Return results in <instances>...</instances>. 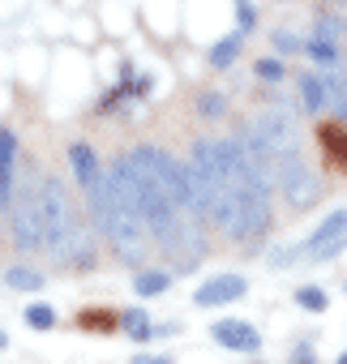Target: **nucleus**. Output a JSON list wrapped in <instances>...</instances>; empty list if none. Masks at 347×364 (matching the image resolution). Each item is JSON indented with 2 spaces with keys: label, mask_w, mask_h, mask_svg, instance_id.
<instances>
[{
  "label": "nucleus",
  "mask_w": 347,
  "mask_h": 364,
  "mask_svg": "<svg viewBox=\"0 0 347 364\" xmlns=\"http://www.w3.org/2000/svg\"><path fill=\"white\" fill-rule=\"evenodd\" d=\"M5 283H9L14 291H39V287H43V274L31 270V266H14V270L5 274Z\"/></svg>",
  "instance_id": "f8f14e48"
},
{
  "label": "nucleus",
  "mask_w": 347,
  "mask_h": 364,
  "mask_svg": "<svg viewBox=\"0 0 347 364\" xmlns=\"http://www.w3.org/2000/svg\"><path fill=\"white\" fill-rule=\"evenodd\" d=\"M26 326H35V330H52V326H56V313H52L48 304H31V309H26Z\"/></svg>",
  "instance_id": "f3484780"
},
{
  "label": "nucleus",
  "mask_w": 347,
  "mask_h": 364,
  "mask_svg": "<svg viewBox=\"0 0 347 364\" xmlns=\"http://www.w3.org/2000/svg\"><path fill=\"white\" fill-rule=\"evenodd\" d=\"M274 180H279L283 198H287L296 210H309V206H317V198H321V180H317V171H313L300 154H287V159L279 163Z\"/></svg>",
  "instance_id": "20e7f679"
},
{
  "label": "nucleus",
  "mask_w": 347,
  "mask_h": 364,
  "mask_svg": "<svg viewBox=\"0 0 347 364\" xmlns=\"http://www.w3.org/2000/svg\"><path fill=\"white\" fill-rule=\"evenodd\" d=\"M347 249V210H334L330 219L317 223V232L304 240V257L309 262H330Z\"/></svg>",
  "instance_id": "39448f33"
},
{
  "label": "nucleus",
  "mask_w": 347,
  "mask_h": 364,
  "mask_svg": "<svg viewBox=\"0 0 347 364\" xmlns=\"http://www.w3.org/2000/svg\"><path fill=\"white\" fill-rule=\"evenodd\" d=\"M338 364H347V351H343V355H338Z\"/></svg>",
  "instance_id": "5701e85b"
},
{
  "label": "nucleus",
  "mask_w": 347,
  "mask_h": 364,
  "mask_svg": "<svg viewBox=\"0 0 347 364\" xmlns=\"http://www.w3.org/2000/svg\"><path fill=\"white\" fill-rule=\"evenodd\" d=\"M309 56L321 60V65H338V43L326 39V35H313V39H309Z\"/></svg>",
  "instance_id": "4468645a"
},
{
  "label": "nucleus",
  "mask_w": 347,
  "mask_h": 364,
  "mask_svg": "<svg viewBox=\"0 0 347 364\" xmlns=\"http://www.w3.org/2000/svg\"><path fill=\"white\" fill-rule=\"evenodd\" d=\"M202 112H210V116H219V112H223V99H215V95H206V99H202Z\"/></svg>",
  "instance_id": "6ab92c4d"
},
{
  "label": "nucleus",
  "mask_w": 347,
  "mask_h": 364,
  "mask_svg": "<svg viewBox=\"0 0 347 364\" xmlns=\"http://www.w3.org/2000/svg\"><path fill=\"white\" fill-rule=\"evenodd\" d=\"M0 180L14 193V185H18V137L9 129H0Z\"/></svg>",
  "instance_id": "1a4fd4ad"
},
{
  "label": "nucleus",
  "mask_w": 347,
  "mask_h": 364,
  "mask_svg": "<svg viewBox=\"0 0 347 364\" xmlns=\"http://www.w3.org/2000/svg\"><path fill=\"white\" fill-rule=\"evenodd\" d=\"M9 223L18 249H43V202H39V171L22 176L9 193Z\"/></svg>",
  "instance_id": "7ed1b4c3"
},
{
  "label": "nucleus",
  "mask_w": 347,
  "mask_h": 364,
  "mask_svg": "<svg viewBox=\"0 0 347 364\" xmlns=\"http://www.w3.org/2000/svg\"><path fill=\"white\" fill-rule=\"evenodd\" d=\"M296 304H300V309H309V313H321L330 300H326V291H321V287H300V291H296Z\"/></svg>",
  "instance_id": "dca6fc26"
},
{
  "label": "nucleus",
  "mask_w": 347,
  "mask_h": 364,
  "mask_svg": "<svg viewBox=\"0 0 347 364\" xmlns=\"http://www.w3.org/2000/svg\"><path fill=\"white\" fill-rule=\"evenodd\" d=\"M86 198H90V210H95V223H99L103 240H107L129 266H142V262L150 257V245H154L150 223H146L129 202H120V198L107 189V180H99Z\"/></svg>",
  "instance_id": "f03ea898"
},
{
  "label": "nucleus",
  "mask_w": 347,
  "mask_h": 364,
  "mask_svg": "<svg viewBox=\"0 0 347 364\" xmlns=\"http://www.w3.org/2000/svg\"><path fill=\"white\" fill-rule=\"evenodd\" d=\"M120 326H124V334H129V338H137V343L154 338V326H150V317H146L142 309H129V313L120 317Z\"/></svg>",
  "instance_id": "9b49d317"
},
{
  "label": "nucleus",
  "mask_w": 347,
  "mask_h": 364,
  "mask_svg": "<svg viewBox=\"0 0 347 364\" xmlns=\"http://www.w3.org/2000/svg\"><path fill=\"white\" fill-rule=\"evenodd\" d=\"M236 56H240V35H228V39H219V43L210 48V65H215V69H228Z\"/></svg>",
  "instance_id": "ddd939ff"
},
{
  "label": "nucleus",
  "mask_w": 347,
  "mask_h": 364,
  "mask_svg": "<svg viewBox=\"0 0 347 364\" xmlns=\"http://www.w3.org/2000/svg\"><path fill=\"white\" fill-rule=\"evenodd\" d=\"M5 343H9V338H5V330H0V347H5Z\"/></svg>",
  "instance_id": "4be33fe9"
},
{
  "label": "nucleus",
  "mask_w": 347,
  "mask_h": 364,
  "mask_svg": "<svg viewBox=\"0 0 347 364\" xmlns=\"http://www.w3.org/2000/svg\"><path fill=\"white\" fill-rule=\"evenodd\" d=\"M0 210H9V185L0 180Z\"/></svg>",
  "instance_id": "412c9836"
},
{
  "label": "nucleus",
  "mask_w": 347,
  "mask_h": 364,
  "mask_svg": "<svg viewBox=\"0 0 347 364\" xmlns=\"http://www.w3.org/2000/svg\"><path fill=\"white\" fill-rule=\"evenodd\" d=\"M300 95H304V107L309 112H317L330 95H326V82H317V77H300Z\"/></svg>",
  "instance_id": "2eb2a0df"
},
{
  "label": "nucleus",
  "mask_w": 347,
  "mask_h": 364,
  "mask_svg": "<svg viewBox=\"0 0 347 364\" xmlns=\"http://www.w3.org/2000/svg\"><path fill=\"white\" fill-rule=\"evenodd\" d=\"M210 334H215V343H223V347H232V351H262V334L249 326V321H240V317H223V321H215L210 326Z\"/></svg>",
  "instance_id": "0eeeda50"
},
{
  "label": "nucleus",
  "mask_w": 347,
  "mask_h": 364,
  "mask_svg": "<svg viewBox=\"0 0 347 364\" xmlns=\"http://www.w3.org/2000/svg\"><path fill=\"white\" fill-rule=\"evenodd\" d=\"M245 291H249L245 274H219V279L202 283V287L193 291V300H198V309H219V304H232V300H240Z\"/></svg>",
  "instance_id": "423d86ee"
},
{
  "label": "nucleus",
  "mask_w": 347,
  "mask_h": 364,
  "mask_svg": "<svg viewBox=\"0 0 347 364\" xmlns=\"http://www.w3.org/2000/svg\"><path fill=\"white\" fill-rule=\"evenodd\" d=\"M257 77L262 82H279L283 77V65L279 60H257Z\"/></svg>",
  "instance_id": "a211bd4d"
},
{
  "label": "nucleus",
  "mask_w": 347,
  "mask_h": 364,
  "mask_svg": "<svg viewBox=\"0 0 347 364\" xmlns=\"http://www.w3.org/2000/svg\"><path fill=\"white\" fill-rule=\"evenodd\" d=\"M343 120H347V107H343Z\"/></svg>",
  "instance_id": "b1692460"
},
{
  "label": "nucleus",
  "mask_w": 347,
  "mask_h": 364,
  "mask_svg": "<svg viewBox=\"0 0 347 364\" xmlns=\"http://www.w3.org/2000/svg\"><path fill=\"white\" fill-rule=\"evenodd\" d=\"M167 287H171V270H142L137 283H133L137 296H163Z\"/></svg>",
  "instance_id": "9d476101"
},
{
  "label": "nucleus",
  "mask_w": 347,
  "mask_h": 364,
  "mask_svg": "<svg viewBox=\"0 0 347 364\" xmlns=\"http://www.w3.org/2000/svg\"><path fill=\"white\" fill-rule=\"evenodd\" d=\"M240 26H245V31L253 26V9H249V5H240Z\"/></svg>",
  "instance_id": "aec40b11"
},
{
  "label": "nucleus",
  "mask_w": 347,
  "mask_h": 364,
  "mask_svg": "<svg viewBox=\"0 0 347 364\" xmlns=\"http://www.w3.org/2000/svg\"><path fill=\"white\" fill-rule=\"evenodd\" d=\"M69 163H73L78 185H82L86 193H90V189L99 185V180H103V167H99V159H95V150H90V146H82V141H78V146L69 150Z\"/></svg>",
  "instance_id": "6e6552de"
},
{
  "label": "nucleus",
  "mask_w": 347,
  "mask_h": 364,
  "mask_svg": "<svg viewBox=\"0 0 347 364\" xmlns=\"http://www.w3.org/2000/svg\"><path fill=\"white\" fill-rule=\"evenodd\" d=\"M39 202H43V249H52L56 262H65L73 270H90L95 266V240H90L86 223L78 219V210L69 206V193L60 189L56 176L39 171Z\"/></svg>",
  "instance_id": "f257e3e1"
}]
</instances>
